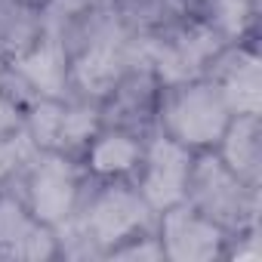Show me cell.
I'll list each match as a JSON object with an SVG mask.
<instances>
[{
  "label": "cell",
  "instance_id": "1",
  "mask_svg": "<svg viewBox=\"0 0 262 262\" xmlns=\"http://www.w3.org/2000/svg\"><path fill=\"white\" fill-rule=\"evenodd\" d=\"M37 185H43V191L37 188V207H43L47 216H62L68 207V179L59 170H47Z\"/></svg>",
  "mask_w": 262,
  "mask_h": 262
},
{
  "label": "cell",
  "instance_id": "2",
  "mask_svg": "<svg viewBox=\"0 0 262 262\" xmlns=\"http://www.w3.org/2000/svg\"><path fill=\"white\" fill-rule=\"evenodd\" d=\"M133 161V145L123 139H105L96 148V167L99 170H123Z\"/></svg>",
  "mask_w": 262,
  "mask_h": 262
}]
</instances>
